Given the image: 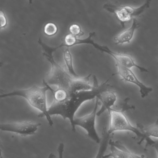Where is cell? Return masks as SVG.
<instances>
[{
	"instance_id": "cell-1",
	"label": "cell",
	"mask_w": 158,
	"mask_h": 158,
	"mask_svg": "<svg viewBox=\"0 0 158 158\" xmlns=\"http://www.w3.org/2000/svg\"><path fill=\"white\" fill-rule=\"evenodd\" d=\"M109 80L99 84L95 76L93 77V87L90 90L81 91H67L65 98L61 102L53 101L48 107V113L52 116H60L64 120H69L73 125L76 112L85 102L96 99L101 94L112 88Z\"/></svg>"
},
{
	"instance_id": "cell-2",
	"label": "cell",
	"mask_w": 158,
	"mask_h": 158,
	"mask_svg": "<svg viewBox=\"0 0 158 158\" xmlns=\"http://www.w3.org/2000/svg\"><path fill=\"white\" fill-rule=\"evenodd\" d=\"M38 43L41 47L43 55L51 64L50 72L43 81L49 85H56L57 88L68 91H81L89 89L90 82L87 77H74L56 62L53 54L58 49L57 47H50L40 38L38 40Z\"/></svg>"
},
{
	"instance_id": "cell-3",
	"label": "cell",
	"mask_w": 158,
	"mask_h": 158,
	"mask_svg": "<svg viewBox=\"0 0 158 158\" xmlns=\"http://www.w3.org/2000/svg\"><path fill=\"white\" fill-rule=\"evenodd\" d=\"M129 99L130 98H127L124 99L122 108L120 110H117L112 108L108 110L110 118L109 126L107 130L108 133L111 135L115 132L121 131L131 132L141 139L140 142L138 143L139 144H141L143 142L145 141L146 143V148H147L148 146L153 147L156 142L153 141L150 137H148L143 133L137 127L136 128L134 126L124 114V112L126 110L135 109V107L130 106L128 104Z\"/></svg>"
},
{
	"instance_id": "cell-4",
	"label": "cell",
	"mask_w": 158,
	"mask_h": 158,
	"mask_svg": "<svg viewBox=\"0 0 158 158\" xmlns=\"http://www.w3.org/2000/svg\"><path fill=\"white\" fill-rule=\"evenodd\" d=\"M44 86L40 87L33 85L29 88L24 89H18L6 94H0V99L12 97H20L26 99L29 104L35 109L41 112L39 117H45L47 119L49 125L52 126L54 123L52 117L48 113L46 93L49 90L48 84L43 81Z\"/></svg>"
},
{
	"instance_id": "cell-5",
	"label": "cell",
	"mask_w": 158,
	"mask_h": 158,
	"mask_svg": "<svg viewBox=\"0 0 158 158\" xmlns=\"http://www.w3.org/2000/svg\"><path fill=\"white\" fill-rule=\"evenodd\" d=\"M151 2V0H146L142 5L137 7L130 6H121L107 3L103 6V8L108 12L113 14L116 19L124 27L125 23L129 22L132 19L141 15L149 8Z\"/></svg>"
},
{
	"instance_id": "cell-6",
	"label": "cell",
	"mask_w": 158,
	"mask_h": 158,
	"mask_svg": "<svg viewBox=\"0 0 158 158\" xmlns=\"http://www.w3.org/2000/svg\"><path fill=\"white\" fill-rule=\"evenodd\" d=\"M98 101L97 98L94 106L91 113L80 118H75L72 126V130L74 132H76V126H79L85 130L87 136L98 144L100 143L101 141V138L98 134L95 126Z\"/></svg>"
},
{
	"instance_id": "cell-7",
	"label": "cell",
	"mask_w": 158,
	"mask_h": 158,
	"mask_svg": "<svg viewBox=\"0 0 158 158\" xmlns=\"http://www.w3.org/2000/svg\"><path fill=\"white\" fill-rule=\"evenodd\" d=\"M41 125L40 123L27 121L0 123V131L25 136L32 135L35 134Z\"/></svg>"
},
{
	"instance_id": "cell-8",
	"label": "cell",
	"mask_w": 158,
	"mask_h": 158,
	"mask_svg": "<svg viewBox=\"0 0 158 158\" xmlns=\"http://www.w3.org/2000/svg\"><path fill=\"white\" fill-rule=\"evenodd\" d=\"M116 65L118 68V72L113 74V76L118 75L124 81L133 84L138 86L142 98H145L148 96L149 94L153 92V88L147 86L141 82L131 69L124 67L118 64H116Z\"/></svg>"
},
{
	"instance_id": "cell-9",
	"label": "cell",
	"mask_w": 158,
	"mask_h": 158,
	"mask_svg": "<svg viewBox=\"0 0 158 158\" xmlns=\"http://www.w3.org/2000/svg\"><path fill=\"white\" fill-rule=\"evenodd\" d=\"M140 27V24L135 19H133L131 26L127 29L118 34L114 38L116 44H124L129 43L132 40L135 32Z\"/></svg>"
},
{
	"instance_id": "cell-10",
	"label": "cell",
	"mask_w": 158,
	"mask_h": 158,
	"mask_svg": "<svg viewBox=\"0 0 158 158\" xmlns=\"http://www.w3.org/2000/svg\"><path fill=\"white\" fill-rule=\"evenodd\" d=\"M113 59L115 60L116 64H118L129 69L135 67L142 73L149 72L146 69L136 64L133 58L130 55L117 53Z\"/></svg>"
},
{
	"instance_id": "cell-11",
	"label": "cell",
	"mask_w": 158,
	"mask_h": 158,
	"mask_svg": "<svg viewBox=\"0 0 158 158\" xmlns=\"http://www.w3.org/2000/svg\"><path fill=\"white\" fill-rule=\"evenodd\" d=\"M97 98L102 103L101 107L99 110L97 111V116H100L106 110L112 108L117 101V95L114 92L110 91L104 92Z\"/></svg>"
},
{
	"instance_id": "cell-12",
	"label": "cell",
	"mask_w": 158,
	"mask_h": 158,
	"mask_svg": "<svg viewBox=\"0 0 158 158\" xmlns=\"http://www.w3.org/2000/svg\"><path fill=\"white\" fill-rule=\"evenodd\" d=\"M110 135L108 133L107 130L106 128L103 129L99 148L94 158H103L106 151L108 146L109 145Z\"/></svg>"
},
{
	"instance_id": "cell-13",
	"label": "cell",
	"mask_w": 158,
	"mask_h": 158,
	"mask_svg": "<svg viewBox=\"0 0 158 158\" xmlns=\"http://www.w3.org/2000/svg\"><path fill=\"white\" fill-rule=\"evenodd\" d=\"M137 127L148 137L158 138V119L151 125L144 126L141 123H138Z\"/></svg>"
},
{
	"instance_id": "cell-14",
	"label": "cell",
	"mask_w": 158,
	"mask_h": 158,
	"mask_svg": "<svg viewBox=\"0 0 158 158\" xmlns=\"http://www.w3.org/2000/svg\"><path fill=\"white\" fill-rule=\"evenodd\" d=\"M63 57L66 66L68 69V72L71 76L75 78H78L79 76L76 73L73 66V57L70 52L69 48L66 47L63 52Z\"/></svg>"
},
{
	"instance_id": "cell-15",
	"label": "cell",
	"mask_w": 158,
	"mask_h": 158,
	"mask_svg": "<svg viewBox=\"0 0 158 158\" xmlns=\"http://www.w3.org/2000/svg\"><path fill=\"white\" fill-rule=\"evenodd\" d=\"M58 27L55 23L49 22L45 24L44 28V34L48 37H53L57 34Z\"/></svg>"
},
{
	"instance_id": "cell-16",
	"label": "cell",
	"mask_w": 158,
	"mask_h": 158,
	"mask_svg": "<svg viewBox=\"0 0 158 158\" xmlns=\"http://www.w3.org/2000/svg\"><path fill=\"white\" fill-rule=\"evenodd\" d=\"M69 32L75 37H81L84 34L80 25L77 24H72L69 28Z\"/></svg>"
},
{
	"instance_id": "cell-17",
	"label": "cell",
	"mask_w": 158,
	"mask_h": 158,
	"mask_svg": "<svg viewBox=\"0 0 158 158\" xmlns=\"http://www.w3.org/2000/svg\"><path fill=\"white\" fill-rule=\"evenodd\" d=\"M7 24V18L4 12L2 10H0V29L5 28Z\"/></svg>"
},
{
	"instance_id": "cell-18",
	"label": "cell",
	"mask_w": 158,
	"mask_h": 158,
	"mask_svg": "<svg viewBox=\"0 0 158 158\" xmlns=\"http://www.w3.org/2000/svg\"><path fill=\"white\" fill-rule=\"evenodd\" d=\"M58 158H64V144L63 143H60L57 147Z\"/></svg>"
},
{
	"instance_id": "cell-19",
	"label": "cell",
	"mask_w": 158,
	"mask_h": 158,
	"mask_svg": "<svg viewBox=\"0 0 158 158\" xmlns=\"http://www.w3.org/2000/svg\"><path fill=\"white\" fill-rule=\"evenodd\" d=\"M153 147L156 149V152L158 158V142H156V143L153 146Z\"/></svg>"
},
{
	"instance_id": "cell-20",
	"label": "cell",
	"mask_w": 158,
	"mask_h": 158,
	"mask_svg": "<svg viewBox=\"0 0 158 158\" xmlns=\"http://www.w3.org/2000/svg\"><path fill=\"white\" fill-rule=\"evenodd\" d=\"M47 158H56V157L53 153H51L49 155Z\"/></svg>"
},
{
	"instance_id": "cell-21",
	"label": "cell",
	"mask_w": 158,
	"mask_h": 158,
	"mask_svg": "<svg viewBox=\"0 0 158 158\" xmlns=\"http://www.w3.org/2000/svg\"><path fill=\"white\" fill-rule=\"evenodd\" d=\"M33 0H28L29 3L30 4H31L32 2H33Z\"/></svg>"
},
{
	"instance_id": "cell-22",
	"label": "cell",
	"mask_w": 158,
	"mask_h": 158,
	"mask_svg": "<svg viewBox=\"0 0 158 158\" xmlns=\"http://www.w3.org/2000/svg\"><path fill=\"white\" fill-rule=\"evenodd\" d=\"M0 93H1V94H4V91L2 89H1V88H0Z\"/></svg>"
},
{
	"instance_id": "cell-23",
	"label": "cell",
	"mask_w": 158,
	"mask_h": 158,
	"mask_svg": "<svg viewBox=\"0 0 158 158\" xmlns=\"http://www.w3.org/2000/svg\"><path fill=\"white\" fill-rule=\"evenodd\" d=\"M0 158H4L2 156V153L1 152V150H0Z\"/></svg>"
},
{
	"instance_id": "cell-24",
	"label": "cell",
	"mask_w": 158,
	"mask_h": 158,
	"mask_svg": "<svg viewBox=\"0 0 158 158\" xmlns=\"http://www.w3.org/2000/svg\"><path fill=\"white\" fill-rule=\"evenodd\" d=\"M2 63H1V62H0V67L2 66Z\"/></svg>"
},
{
	"instance_id": "cell-25",
	"label": "cell",
	"mask_w": 158,
	"mask_h": 158,
	"mask_svg": "<svg viewBox=\"0 0 158 158\" xmlns=\"http://www.w3.org/2000/svg\"></svg>"
}]
</instances>
